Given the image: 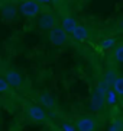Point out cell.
<instances>
[{
  "mask_svg": "<svg viewBox=\"0 0 123 131\" xmlns=\"http://www.w3.org/2000/svg\"><path fill=\"white\" fill-rule=\"evenodd\" d=\"M36 2H42V3H47V2H49V0H36Z\"/></svg>",
  "mask_w": 123,
  "mask_h": 131,
  "instance_id": "19",
  "label": "cell"
},
{
  "mask_svg": "<svg viewBox=\"0 0 123 131\" xmlns=\"http://www.w3.org/2000/svg\"><path fill=\"white\" fill-rule=\"evenodd\" d=\"M19 10L25 18H35L41 10V5L36 0H25V2L20 3Z\"/></svg>",
  "mask_w": 123,
  "mask_h": 131,
  "instance_id": "3",
  "label": "cell"
},
{
  "mask_svg": "<svg viewBox=\"0 0 123 131\" xmlns=\"http://www.w3.org/2000/svg\"><path fill=\"white\" fill-rule=\"evenodd\" d=\"M3 70V64H2V61H0V71Z\"/></svg>",
  "mask_w": 123,
  "mask_h": 131,
  "instance_id": "20",
  "label": "cell"
},
{
  "mask_svg": "<svg viewBox=\"0 0 123 131\" xmlns=\"http://www.w3.org/2000/svg\"><path fill=\"white\" fill-rule=\"evenodd\" d=\"M5 80L12 88H22L23 86V74L16 69H6L5 71Z\"/></svg>",
  "mask_w": 123,
  "mask_h": 131,
  "instance_id": "4",
  "label": "cell"
},
{
  "mask_svg": "<svg viewBox=\"0 0 123 131\" xmlns=\"http://www.w3.org/2000/svg\"><path fill=\"white\" fill-rule=\"evenodd\" d=\"M71 37L74 38L75 41L83 42V41H85V39L88 38V29L85 28V26H83V25H77L75 28L72 29Z\"/></svg>",
  "mask_w": 123,
  "mask_h": 131,
  "instance_id": "6",
  "label": "cell"
},
{
  "mask_svg": "<svg viewBox=\"0 0 123 131\" xmlns=\"http://www.w3.org/2000/svg\"><path fill=\"white\" fill-rule=\"evenodd\" d=\"M110 131H122L123 130V125H122V121L120 119H116L114 122H112V125L109 127Z\"/></svg>",
  "mask_w": 123,
  "mask_h": 131,
  "instance_id": "16",
  "label": "cell"
},
{
  "mask_svg": "<svg viewBox=\"0 0 123 131\" xmlns=\"http://www.w3.org/2000/svg\"><path fill=\"white\" fill-rule=\"evenodd\" d=\"M61 26H62V29H64L67 34H71L72 29L77 26V22H75V19L71 18V16H65V18L62 19Z\"/></svg>",
  "mask_w": 123,
  "mask_h": 131,
  "instance_id": "10",
  "label": "cell"
},
{
  "mask_svg": "<svg viewBox=\"0 0 123 131\" xmlns=\"http://www.w3.org/2000/svg\"><path fill=\"white\" fill-rule=\"evenodd\" d=\"M16 13H18V7H16L14 5L3 6V9H2V12H0L2 18L5 19V20H12V19L16 16Z\"/></svg>",
  "mask_w": 123,
  "mask_h": 131,
  "instance_id": "9",
  "label": "cell"
},
{
  "mask_svg": "<svg viewBox=\"0 0 123 131\" xmlns=\"http://www.w3.org/2000/svg\"><path fill=\"white\" fill-rule=\"evenodd\" d=\"M112 88H113L114 92L122 98L123 96V77L122 76H114L113 82H112Z\"/></svg>",
  "mask_w": 123,
  "mask_h": 131,
  "instance_id": "12",
  "label": "cell"
},
{
  "mask_svg": "<svg viewBox=\"0 0 123 131\" xmlns=\"http://www.w3.org/2000/svg\"><path fill=\"white\" fill-rule=\"evenodd\" d=\"M61 130H64V131H74L75 130V127L72 125L71 122H64L61 125Z\"/></svg>",
  "mask_w": 123,
  "mask_h": 131,
  "instance_id": "18",
  "label": "cell"
},
{
  "mask_svg": "<svg viewBox=\"0 0 123 131\" xmlns=\"http://www.w3.org/2000/svg\"><path fill=\"white\" fill-rule=\"evenodd\" d=\"M119 101H120V96H119V95L114 92L113 88L110 86L109 89L104 92V103H107L109 106H114Z\"/></svg>",
  "mask_w": 123,
  "mask_h": 131,
  "instance_id": "8",
  "label": "cell"
},
{
  "mask_svg": "<svg viewBox=\"0 0 123 131\" xmlns=\"http://www.w3.org/2000/svg\"><path fill=\"white\" fill-rule=\"evenodd\" d=\"M25 112H26V117L33 122H45L48 119L47 111L42 106L36 105V103L28 102L25 105Z\"/></svg>",
  "mask_w": 123,
  "mask_h": 131,
  "instance_id": "1",
  "label": "cell"
},
{
  "mask_svg": "<svg viewBox=\"0 0 123 131\" xmlns=\"http://www.w3.org/2000/svg\"><path fill=\"white\" fill-rule=\"evenodd\" d=\"M93 106L96 108V109H100V108L104 105V92L103 90H100L99 88H97V90H96V93L93 95Z\"/></svg>",
  "mask_w": 123,
  "mask_h": 131,
  "instance_id": "11",
  "label": "cell"
},
{
  "mask_svg": "<svg viewBox=\"0 0 123 131\" xmlns=\"http://www.w3.org/2000/svg\"><path fill=\"white\" fill-rule=\"evenodd\" d=\"M114 58L117 60V63H122L123 61V45L122 44L116 45V50H114Z\"/></svg>",
  "mask_w": 123,
  "mask_h": 131,
  "instance_id": "15",
  "label": "cell"
},
{
  "mask_svg": "<svg viewBox=\"0 0 123 131\" xmlns=\"http://www.w3.org/2000/svg\"><path fill=\"white\" fill-rule=\"evenodd\" d=\"M9 84H7V82L5 80V77H0V93H5V92H7L9 90Z\"/></svg>",
  "mask_w": 123,
  "mask_h": 131,
  "instance_id": "17",
  "label": "cell"
},
{
  "mask_svg": "<svg viewBox=\"0 0 123 131\" xmlns=\"http://www.w3.org/2000/svg\"><path fill=\"white\" fill-rule=\"evenodd\" d=\"M39 102L42 103L43 106H47V108L55 106V99L52 98L51 95H48V93H41L39 95Z\"/></svg>",
  "mask_w": 123,
  "mask_h": 131,
  "instance_id": "13",
  "label": "cell"
},
{
  "mask_svg": "<svg viewBox=\"0 0 123 131\" xmlns=\"http://www.w3.org/2000/svg\"><path fill=\"white\" fill-rule=\"evenodd\" d=\"M38 24L42 29H49L57 24V20H55V16H54L52 13H43L42 16L39 18Z\"/></svg>",
  "mask_w": 123,
  "mask_h": 131,
  "instance_id": "7",
  "label": "cell"
},
{
  "mask_svg": "<svg viewBox=\"0 0 123 131\" xmlns=\"http://www.w3.org/2000/svg\"><path fill=\"white\" fill-rule=\"evenodd\" d=\"M114 45H116V39H114L113 37L104 38V39H101V42H100V47L103 48V50H112Z\"/></svg>",
  "mask_w": 123,
  "mask_h": 131,
  "instance_id": "14",
  "label": "cell"
},
{
  "mask_svg": "<svg viewBox=\"0 0 123 131\" xmlns=\"http://www.w3.org/2000/svg\"><path fill=\"white\" fill-rule=\"evenodd\" d=\"M49 41L57 47H62L68 42V34L62 29V26L54 25L52 28H49Z\"/></svg>",
  "mask_w": 123,
  "mask_h": 131,
  "instance_id": "2",
  "label": "cell"
},
{
  "mask_svg": "<svg viewBox=\"0 0 123 131\" xmlns=\"http://www.w3.org/2000/svg\"><path fill=\"white\" fill-rule=\"evenodd\" d=\"M74 127L78 131H94L97 128V121L91 117H81L78 118Z\"/></svg>",
  "mask_w": 123,
  "mask_h": 131,
  "instance_id": "5",
  "label": "cell"
}]
</instances>
